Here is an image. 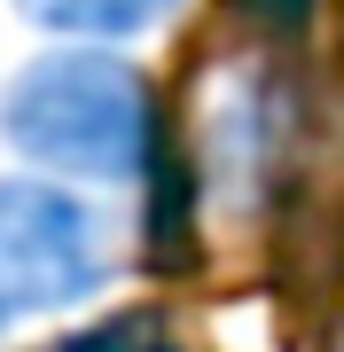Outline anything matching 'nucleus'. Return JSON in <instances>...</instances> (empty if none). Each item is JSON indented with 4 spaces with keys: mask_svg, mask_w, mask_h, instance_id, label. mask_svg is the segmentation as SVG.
Wrapping results in <instances>:
<instances>
[{
    "mask_svg": "<svg viewBox=\"0 0 344 352\" xmlns=\"http://www.w3.org/2000/svg\"><path fill=\"white\" fill-rule=\"evenodd\" d=\"M0 141L39 180L133 188L157 173L165 102L117 47H47L0 87Z\"/></svg>",
    "mask_w": 344,
    "mask_h": 352,
    "instance_id": "f257e3e1",
    "label": "nucleus"
},
{
    "mask_svg": "<svg viewBox=\"0 0 344 352\" xmlns=\"http://www.w3.org/2000/svg\"><path fill=\"white\" fill-rule=\"evenodd\" d=\"M110 282V219L63 180L0 173V329L94 305Z\"/></svg>",
    "mask_w": 344,
    "mask_h": 352,
    "instance_id": "f03ea898",
    "label": "nucleus"
},
{
    "mask_svg": "<svg viewBox=\"0 0 344 352\" xmlns=\"http://www.w3.org/2000/svg\"><path fill=\"white\" fill-rule=\"evenodd\" d=\"M8 8L55 47H126V39L165 32L188 0H8Z\"/></svg>",
    "mask_w": 344,
    "mask_h": 352,
    "instance_id": "7ed1b4c3",
    "label": "nucleus"
}]
</instances>
